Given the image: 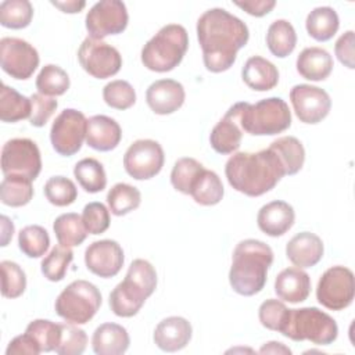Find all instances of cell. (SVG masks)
Here are the masks:
<instances>
[{
    "label": "cell",
    "mask_w": 355,
    "mask_h": 355,
    "mask_svg": "<svg viewBox=\"0 0 355 355\" xmlns=\"http://www.w3.org/2000/svg\"><path fill=\"white\" fill-rule=\"evenodd\" d=\"M202 61L209 72L227 71L250 37L247 25L225 8H209L197 21Z\"/></svg>",
    "instance_id": "1"
},
{
    "label": "cell",
    "mask_w": 355,
    "mask_h": 355,
    "mask_svg": "<svg viewBox=\"0 0 355 355\" xmlns=\"http://www.w3.org/2000/svg\"><path fill=\"white\" fill-rule=\"evenodd\" d=\"M225 175L234 190L259 197L270 191L286 171L277 154L268 147L257 153H234L226 162Z\"/></svg>",
    "instance_id": "2"
},
{
    "label": "cell",
    "mask_w": 355,
    "mask_h": 355,
    "mask_svg": "<svg viewBox=\"0 0 355 355\" xmlns=\"http://www.w3.org/2000/svg\"><path fill=\"white\" fill-rule=\"evenodd\" d=\"M272 263L273 251L268 244L255 239L240 241L233 251L229 270L232 288L244 297L258 294L265 287Z\"/></svg>",
    "instance_id": "3"
},
{
    "label": "cell",
    "mask_w": 355,
    "mask_h": 355,
    "mask_svg": "<svg viewBox=\"0 0 355 355\" xmlns=\"http://www.w3.org/2000/svg\"><path fill=\"white\" fill-rule=\"evenodd\" d=\"M227 112L243 132L252 136H273L287 130L291 125L290 108L280 97L263 98L255 104L236 103Z\"/></svg>",
    "instance_id": "4"
},
{
    "label": "cell",
    "mask_w": 355,
    "mask_h": 355,
    "mask_svg": "<svg viewBox=\"0 0 355 355\" xmlns=\"http://www.w3.org/2000/svg\"><path fill=\"white\" fill-rule=\"evenodd\" d=\"M157 287V272L146 259H135L125 279L110 294V308L121 318L135 316Z\"/></svg>",
    "instance_id": "5"
},
{
    "label": "cell",
    "mask_w": 355,
    "mask_h": 355,
    "mask_svg": "<svg viewBox=\"0 0 355 355\" xmlns=\"http://www.w3.org/2000/svg\"><path fill=\"white\" fill-rule=\"evenodd\" d=\"M189 49V35L184 26L168 24L162 26L141 49L143 65L154 72H169L183 60Z\"/></svg>",
    "instance_id": "6"
},
{
    "label": "cell",
    "mask_w": 355,
    "mask_h": 355,
    "mask_svg": "<svg viewBox=\"0 0 355 355\" xmlns=\"http://www.w3.org/2000/svg\"><path fill=\"white\" fill-rule=\"evenodd\" d=\"M280 333L294 341L308 340L316 345H329L338 336L336 320L315 306L288 309Z\"/></svg>",
    "instance_id": "7"
},
{
    "label": "cell",
    "mask_w": 355,
    "mask_h": 355,
    "mask_svg": "<svg viewBox=\"0 0 355 355\" xmlns=\"http://www.w3.org/2000/svg\"><path fill=\"white\" fill-rule=\"evenodd\" d=\"M100 290L87 280H73L57 297L54 308L68 323L85 324L101 306Z\"/></svg>",
    "instance_id": "8"
},
{
    "label": "cell",
    "mask_w": 355,
    "mask_h": 355,
    "mask_svg": "<svg viewBox=\"0 0 355 355\" xmlns=\"http://www.w3.org/2000/svg\"><path fill=\"white\" fill-rule=\"evenodd\" d=\"M355 295L354 273L345 266H331L320 276L316 287V300L331 311L349 306Z\"/></svg>",
    "instance_id": "9"
},
{
    "label": "cell",
    "mask_w": 355,
    "mask_h": 355,
    "mask_svg": "<svg viewBox=\"0 0 355 355\" xmlns=\"http://www.w3.org/2000/svg\"><path fill=\"white\" fill-rule=\"evenodd\" d=\"M3 175H17L32 182L42 171V157L37 144L26 137L11 139L1 148Z\"/></svg>",
    "instance_id": "10"
},
{
    "label": "cell",
    "mask_w": 355,
    "mask_h": 355,
    "mask_svg": "<svg viewBox=\"0 0 355 355\" xmlns=\"http://www.w3.org/2000/svg\"><path fill=\"white\" fill-rule=\"evenodd\" d=\"M87 119L83 112L75 108H65L54 119L50 130L53 148L64 157L76 154L86 140Z\"/></svg>",
    "instance_id": "11"
},
{
    "label": "cell",
    "mask_w": 355,
    "mask_h": 355,
    "mask_svg": "<svg viewBox=\"0 0 355 355\" xmlns=\"http://www.w3.org/2000/svg\"><path fill=\"white\" fill-rule=\"evenodd\" d=\"M78 60L80 67L97 79L111 78L122 67V57L114 46L90 36L82 42L78 50Z\"/></svg>",
    "instance_id": "12"
},
{
    "label": "cell",
    "mask_w": 355,
    "mask_h": 355,
    "mask_svg": "<svg viewBox=\"0 0 355 355\" xmlns=\"http://www.w3.org/2000/svg\"><path fill=\"white\" fill-rule=\"evenodd\" d=\"M164 162L165 155L161 144L151 139L133 141L123 155L125 171L136 180L154 178L161 172Z\"/></svg>",
    "instance_id": "13"
},
{
    "label": "cell",
    "mask_w": 355,
    "mask_h": 355,
    "mask_svg": "<svg viewBox=\"0 0 355 355\" xmlns=\"http://www.w3.org/2000/svg\"><path fill=\"white\" fill-rule=\"evenodd\" d=\"M129 22L125 3L119 0H101L86 14L85 25L93 39L103 40L105 36L122 33Z\"/></svg>",
    "instance_id": "14"
},
{
    "label": "cell",
    "mask_w": 355,
    "mask_h": 355,
    "mask_svg": "<svg viewBox=\"0 0 355 355\" xmlns=\"http://www.w3.org/2000/svg\"><path fill=\"white\" fill-rule=\"evenodd\" d=\"M37 50L24 39L3 37L0 40V65L11 78L25 80L39 67Z\"/></svg>",
    "instance_id": "15"
},
{
    "label": "cell",
    "mask_w": 355,
    "mask_h": 355,
    "mask_svg": "<svg viewBox=\"0 0 355 355\" xmlns=\"http://www.w3.org/2000/svg\"><path fill=\"white\" fill-rule=\"evenodd\" d=\"M290 101L297 118L304 123H319L331 108V100L326 90L312 85H295L290 90Z\"/></svg>",
    "instance_id": "16"
},
{
    "label": "cell",
    "mask_w": 355,
    "mask_h": 355,
    "mask_svg": "<svg viewBox=\"0 0 355 355\" xmlns=\"http://www.w3.org/2000/svg\"><path fill=\"white\" fill-rule=\"evenodd\" d=\"M125 262L122 247L115 240L93 241L85 251L86 268L96 276L108 279L119 273Z\"/></svg>",
    "instance_id": "17"
},
{
    "label": "cell",
    "mask_w": 355,
    "mask_h": 355,
    "mask_svg": "<svg viewBox=\"0 0 355 355\" xmlns=\"http://www.w3.org/2000/svg\"><path fill=\"white\" fill-rule=\"evenodd\" d=\"M184 87L173 79H159L153 82L146 92V101L153 112L168 115L178 111L184 103Z\"/></svg>",
    "instance_id": "18"
},
{
    "label": "cell",
    "mask_w": 355,
    "mask_h": 355,
    "mask_svg": "<svg viewBox=\"0 0 355 355\" xmlns=\"http://www.w3.org/2000/svg\"><path fill=\"white\" fill-rule=\"evenodd\" d=\"M191 324L182 316H169L162 319L154 330V343L165 352L183 349L191 340Z\"/></svg>",
    "instance_id": "19"
},
{
    "label": "cell",
    "mask_w": 355,
    "mask_h": 355,
    "mask_svg": "<svg viewBox=\"0 0 355 355\" xmlns=\"http://www.w3.org/2000/svg\"><path fill=\"white\" fill-rule=\"evenodd\" d=\"M295 220L294 208L282 200L265 204L257 215V223L261 232L270 237H279L287 233Z\"/></svg>",
    "instance_id": "20"
},
{
    "label": "cell",
    "mask_w": 355,
    "mask_h": 355,
    "mask_svg": "<svg viewBox=\"0 0 355 355\" xmlns=\"http://www.w3.org/2000/svg\"><path fill=\"white\" fill-rule=\"evenodd\" d=\"M324 247L319 236L311 232L297 233L286 245V255L298 268H312L323 257Z\"/></svg>",
    "instance_id": "21"
},
{
    "label": "cell",
    "mask_w": 355,
    "mask_h": 355,
    "mask_svg": "<svg viewBox=\"0 0 355 355\" xmlns=\"http://www.w3.org/2000/svg\"><path fill=\"white\" fill-rule=\"evenodd\" d=\"M122 139L119 123L107 115H94L87 119L86 143L97 151L114 150Z\"/></svg>",
    "instance_id": "22"
},
{
    "label": "cell",
    "mask_w": 355,
    "mask_h": 355,
    "mask_svg": "<svg viewBox=\"0 0 355 355\" xmlns=\"http://www.w3.org/2000/svg\"><path fill=\"white\" fill-rule=\"evenodd\" d=\"M275 293L283 301L298 304L311 294V277L301 268L283 269L275 280Z\"/></svg>",
    "instance_id": "23"
},
{
    "label": "cell",
    "mask_w": 355,
    "mask_h": 355,
    "mask_svg": "<svg viewBox=\"0 0 355 355\" xmlns=\"http://www.w3.org/2000/svg\"><path fill=\"white\" fill-rule=\"evenodd\" d=\"M241 78L244 83L255 92H268L272 90L279 82V71L273 62L261 57H250L243 69Z\"/></svg>",
    "instance_id": "24"
},
{
    "label": "cell",
    "mask_w": 355,
    "mask_h": 355,
    "mask_svg": "<svg viewBox=\"0 0 355 355\" xmlns=\"http://www.w3.org/2000/svg\"><path fill=\"white\" fill-rule=\"evenodd\" d=\"M130 338L126 329L118 323L100 324L92 337V347L97 355H121L129 348Z\"/></svg>",
    "instance_id": "25"
},
{
    "label": "cell",
    "mask_w": 355,
    "mask_h": 355,
    "mask_svg": "<svg viewBox=\"0 0 355 355\" xmlns=\"http://www.w3.org/2000/svg\"><path fill=\"white\" fill-rule=\"evenodd\" d=\"M298 73L306 80H324L333 71V57L322 47H306L297 57Z\"/></svg>",
    "instance_id": "26"
},
{
    "label": "cell",
    "mask_w": 355,
    "mask_h": 355,
    "mask_svg": "<svg viewBox=\"0 0 355 355\" xmlns=\"http://www.w3.org/2000/svg\"><path fill=\"white\" fill-rule=\"evenodd\" d=\"M243 130L239 126L237 121L226 112L225 116L214 126L209 135L211 147L218 154H232L239 150L241 144Z\"/></svg>",
    "instance_id": "27"
},
{
    "label": "cell",
    "mask_w": 355,
    "mask_h": 355,
    "mask_svg": "<svg viewBox=\"0 0 355 355\" xmlns=\"http://www.w3.org/2000/svg\"><path fill=\"white\" fill-rule=\"evenodd\" d=\"M340 19L334 8L331 7H316L313 8L305 21L308 35L318 42L330 40L338 31Z\"/></svg>",
    "instance_id": "28"
},
{
    "label": "cell",
    "mask_w": 355,
    "mask_h": 355,
    "mask_svg": "<svg viewBox=\"0 0 355 355\" xmlns=\"http://www.w3.org/2000/svg\"><path fill=\"white\" fill-rule=\"evenodd\" d=\"M266 44L269 51L279 58L290 55L297 44V33L287 19L273 21L266 32Z\"/></svg>",
    "instance_id": "29"
},
{
    "label": "cell",
    "mask_w": 355,
    "mask_h": 355,
    "mask_svg": "<svg viewBox=\"0 0 355 355\" xmlns=\"http://www.w3.org/2000/svg\"><path fill=\"white\" fill-rule=\"evenodd\" d=\"M223 194H225V189L220 178L214 171H209L205 168L197 176L190 191V196L193 197V200L197 204L205 205V207L216 205L218 202H220Z\"/></svg>",
    "instance_id": "30"
},
{
    "label": "cell",
    "mask_w": 355,
    "mask_h": 355,
    "mask_svg": "<svg viewBox=\"0 0 355 355\" xmlns=\"http://www.w3.org/2000/svg\"><path fill=\"white\" fill-rule=\"evenodd\" d=\"M32 111L31 98L22 96L15 89L1 85L0 89V119L3 122H18L29 118Z\"/></svg>",
    "instance_id": "31"
},
{
    "label": "cell",
    "mask_w": 355,
    "mask_h": 355,
    "mask_svg": "<svg viewBox=\"0 0 355 355\" xmlns=\"http://www.w3.org/2000/svg\"><path fill=\"white\" fill-rule=\"evenodd\" d=\"M272 148L280 158L286 175H295L304 165L305 150L302 143L294 136H283L270 143Z\"/></svg>",
    "instance_id": "32"
},
{
    "label": "cell",
    "mask_w": 355,
    "mask_h": 355,
    "mask_svg": "<svg viewBox=\"0 0 355 355\" xmlns=\"http://www.w3.org/2000/svg\"><path fill=\"white\" fill-rule=\"evenodd\" d=\"M53 229L58 244L65 247L80 245L87 236V230L82 222V216L75 212H68L57 216L53 223Z\"/></svg>",
    "instance_id": "33"
},
{
    "label": "cell",
    "mask_w": 355,
    "mask_h": 355,
    "mask_svg": "<svg viewBox=\"0 0 355 355\" xmlns=\"http://www.w3.org/2000/svg\"><path fill=\"white\" fill-rule=\"evenodd\" d=\"M33 197L32 180L24 176L7 175L0 183V200L8 207H24Z\"/></svg>",
    "instance_id": "34"
},
{
    "label": "cell",
    "mask_w": 355,
    "mask_h": 355,
    "mask_svg": "<svg viewBox=\"0 0 355 355\" xmlns=\"http://www.w3.org/2000/svg\"><path fill=\"white\" fill-rule=\"evenodd\" d=\"M73 175L80 187L87 193H98L107 186L104 166L96 158H83L76 162Z\"/></svg>",
    "instance_id": "35"
},
{
    "label": "cell",
    "mask_w": 355,
    "mask_h": 355,
    "mask_svg": "<svg viewBox=\"0 0 355 355\" xmlns=\"http://www.w3.org/2000/svg\"><path fill=\"white\" fill-rule=\"evenodd\" d=\"M107 202L111 214L122 216L139 208L141 202V194L139 189L132 184L116 183L110 189L107 194Z\"/></svg>",
    "instance_id": "36"
},
{
    "label": "cell",
    "mask_w": 355,
    "mask_h": 355,
    "mask_svg": "<svg viewBox=\"0 0 355 355\" xmlns=\"http://www.w3.org/2000/svg\"><path fill=\"white\" fill-rule=\"evenodd\" d=\"M69 85L68 73L54 64L44 65L36 78L37 92L49 97L64 94L69 89Z\"/></svg>",
    "instance_id": "37"
},
{
    "label": "cell",
    "mask_w": 355,
    "mask_h": 355,
    "mask_svg": "<svg viewBox=\"0 0 355 355\" xmlns=\"http://www.w3.org/2000/svg\"><path fill=\"white\" fill-rule=\"evenodd\" d=\"M32 18L33 7L28 0H4L0 3V24L4 28H26Z\"/></svg>",
    "instance_id": "38"
},
{
    "label": "cell",
    "mask_w": 355,
    "mask_h": 355,
    "mask_svg": "<svg viewBox=\"0 0 355 355\" xmlns=\"http://www.w3.org/2000/svg\"><path fill=\"white\" fill-rule=\"evenodd\" d=\"M73 259V252L71 247L57 244L42 261V273L50 282H61L68 270L69 263Z\"/></svg>",
    "instance_id": "39"
},
{
    "label": "cell",
    "mask_w": 355,
    "mask_h": 355,
    "mask_svg": "<svg viewBox=\"0 0 355 355\" xmlns=\"http://www.w3.org/2000/svg\"><path fill=\"white\" fill-rule=\"evenodd\" d=\"M50 245L47 230L39 225H29L21 229L18 234V247L29 258H40Z\"/></svg>",
    "instance_id": "40"
},
{
    "label": "cell",
    "mask_w": 355,
    "mask_h": 355,
    "mask_svg": "<svg viewBox=\"0 0 355 355\" xmlns=\"http://www.w3.org/2000/svg\"><path fill=\"white\" fill-rule=\"evenodd\" d=\"M202 169V164L194 158L183 157L178 159L171 172V183L173 189L183 194H190L191 187Z\"/></svg>",
    "instance_id": "41"
},
{
    "label": "cell",
    "mask_w": 355,
    "mask_h": 355,
    "mask_svg": "<svg viewBox=\"0 0 355 355\" xmlns=\"http://www.w3.org/2000/svg\"><path fill=\"white\" fill-rule=\"evenodd\" d=\"M25 331L35 338L42 352H50L54 351L60 343L61 324L49 319H36L26 326Z\"/></svg>",
    "instance_id": "42"
},
{
    "label": "cell",
    "mask_w": 355,
    "mask_h": 355,
    "mask_svg": "<svg viewBox=\"0 0 355 355\" xmlns=\"http://www.w3.org/2000/svg\"><path fill=\"white\" fill-rule=\"evenodd\" d=\"M44 196L47 201L55 207L71 205L78 197L75 183L65 176H53L44 184Z\"/></svg>",
    "instance_id": "43"
},
{
    "label": "cell",
    "mask_w": 355,
    "mask_h": 355,
    "mask_svg": "<svg viewBox=\"0 0 355 355\" xmlns=\"http://www.w3.org/2000/svg\"><path fill=\"white\" fill-rule=\"evenodd\" d=\"M103 98L111 108L128 110L136 103V92L129 82L116 79L104 86Z\"/></svg>",
    "instance_id": "44"
},
{
    "label": "cell",
    "mask_w": 355,
    "mask_h": 355,
    "mask_svg": "<svg viewBox=\"0 0 355 355\" xmlns=\"http://www.w3.org/2000/svg\"><path fill=\"white\" fill-rule=\"evenodd\" d=\"M1 294L6 298H18L26 288V276L22 268L12 261H1Z\"/></svg>",
    "instance_id": "45"
},
{
    "label": "cell",
    "mask_w": 355,
    "mask_h": 355,
    "mask_svg": "<svg viewBox=\"0 0 355 355\" xmlns=\"http://www.w3.org/2000/svg\"><path fill=\"white\" fill-rule=\"evenodd\" d=\"M87 345V336L85 330L79 329L73 323L61 324L60 343L55 347V352L60 355H80Z\"/></svg>",
    "instance_id": "46"
},
{
    "label": "cell",
    "mask_w": 355,
    "mask_h": 355,
    "mask_svg": "<svg viewBox=\"0 0 355 355\" xmlns=\"http://www.w3.org/2000/svg\"><path fill=\"white\" fill-rule=\"evenodd\" d=\"M82 222L90 234H101L110 227V211L103 202H89L82 212Z\"/></svg>",
    "instance_id": "47"
},
{
    "label": "cell",
    "mask_w": 355,
    "mask_h": 355,
    "mask_svg": "<svg viewBox=\"0 0 355 355\" xmlns=\"http://www.w3.org/2000/svg\"><path fill=\"white\" fill-rule=\"evenodd\" d=\"M287 313H288V308L282 301L275 298H269L263 301L258 309V318L261 324L273 331L282 330L286 322Z\"/></svg>",
    "instance_id": "48"
},
{
    "label": "cell",
    "mask_w": 355,
    "mask_h": 355,
    "mask_svg": "<svg viewBox=\"0 0 355 355\" xmlns=\"http://www.w3.org/2000/svg\"><path fill=\"white\" fill-rule=\"evenodd\" d=\"M29 98H31V104H32L29 122L32 126L42 128L53 116V114L55 112V110L58 107V103L55 98L40 94V93H35Z\"/></svg>",
    "instance_id": "49"
},
{
    "label": "cell",
    "mask_w": 355,
    "mask_h": 355,
    "mask_svg": "<svg viewBox=\"0 0 355 355\" xmlns=\"http://www.w3.org/2000/svg\"><path fill=\"white\" fill-rule=\"evenodd\" d=\"M354 42H355V36H354V31H347L344 35H341L334 46V51L336 55L338 58V61L349 68L354 69L355 68V62H354Z\"/></svg>",
    "instance_id": "50"
},
{
    "label": "cell",
    "mask_w": 355,
    "mask_h": 355,
    "mask_svg": "<svg viewBox=\"0 0 355 355\" xmlns=\"http://www.w3.org/2000/svg\"><path fill=\"white\" fill-rule=\"evenodd\" d=\"M40 348L35 338L26 331L21 336L14 337L6 349V355H37L40 354Z\"/></svg>",
    "instance_id": "51"
},
{
    "label": "cell",
    "mask_w": 355,
    "mask_h": 355,
    "mask_svg": "<svg viewBox=\"0 0 355 355\" xmlns=\"http://www.w3.org/2000/svg\"><path fill=\"white\" fill-rule=\"evenodd\" d=\"M234 4L252 17H263L275 8L276 1L275 0H250V1H236Z\"/></svg>",
    "instance_id": "52"
},
{
    "label": "cell",
    "mask_w": 355,
    "mask_h": 355,
    "mask_svg": "<svg viewBox=\"0 0 355 355\" xmlns=\"http://www.w3.org/2000/svg\"><path fill=\"white\" fill-rule=\"evenodd\" d=\"M51 4L57 8H60L62 12H68V14H76L80 12L86 3L85 1H76V0H69V1H51Z\"/></svg>",
    "instance_id": "53"
},
{
    "label": "cell",
    "mask_w": 355,
    "mask_h": 355,
    "mask_svg": "<svg viewBox=\"0 0 355 355\" xmlns=\"http://www.w3.org/2000/svg\"><path fill=\"white\" fill-rule=\"evenodd\" d=\"M259 354H287V355H290L291 349L288 347H286L283 343L269 341L261 347Z\"/></svg>",
    "instance_id": "54"
},
{
    "label": "cell",
    "mask_w": 355,
    "mask_h": 355,
    "mask_svg": "<svg viewBox=\"0 0 355 355\" xmlns=\"http://www.w3.org/2000/svg\"><path fill=\"white\" fill-rule=\"evenodd\" d=\"M1 230H3L1 245L6 247L8 244V241L12 239V233H14V225L6 215L1 216Z\"/></svg>",
    "instance_id": "55"
}]
</instances>
